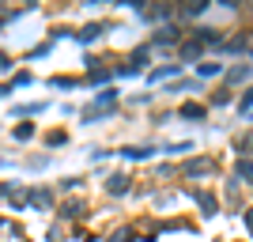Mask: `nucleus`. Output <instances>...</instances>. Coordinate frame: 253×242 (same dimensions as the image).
I'll return each mask as SVG.
<instances>
[{
  "mask_svg": "<svg viewBox=\"0 0 253 242\" xmlns=\"http://www.w3.org/2000/svg\"><path fill=\"white\" fill-rule=\"evenodd\" d=\"M238 174H242V178H250V182H253V159H246V163H238Z\"/></svg>",
  "mask_w": 253,
  "mask_h": 242,
  "instance_id": "obj_1",
  "label": "nucleus"
}]
</instances>
